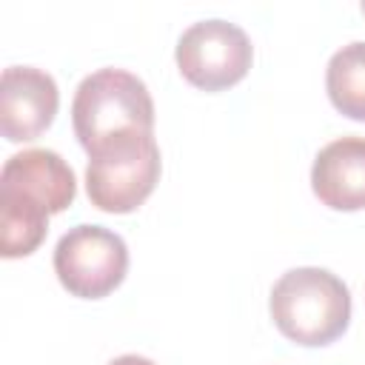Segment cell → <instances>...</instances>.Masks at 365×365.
I'll use <instances>...</instances> for the list:
<instances>
[{
  "label": "cell",
  "mask_w": 365,
  "mask_h": 365,
  "mask_svg": "<svg viewBox=\"0 0 365 365\" xmlns=\"http://www.w3.org/2000/svg\"><path fill=\"white\" fill-rule=\"evenodd\" d=\"M325 88L334 108L351 120L365 123V43H348L328 60Z\"/></svg>",
  "instance_id": "10"
},
{
  "label": "cell",
  "mask_w": 365,
  "mask_h": 365,
  "mask_svg": "<svg viewBox=\"0 0 365 365\" xmlns=\"http://www.w3.org/2000/svg\"><path fill=\"white\" fill-rule=\"evenodd\" d=\"M71 125L86 154L125 131L154 134V100L137 74L125 68H100L77 86Z\"/></svg>",
  "instance_id": "2"
},
{
  "label": "cell",
  "mask_w": 365,
  "mask_h": 365,
  "mask_svg": "<svg viewBox=\"0 0 365 365\" xmlns=\"http://www.w3.org/2000/svg\"><path fill=\"white\" fill-rule=\"evenodd\" d=\"M108 365H157V362H151V359H145V356H137V354H123V356L111 359Z\"/></svg>",
  "instance_id": "11"
},
{
  "label": "cell",
  "mask_w": 365,
  "mask_h": 365,
  "mask_svg": "<svg viewBox=\"0 0 365 365\" xmlns=\"http://www.w3.org/2000/svg\"><path fill=\"white\" fill-rule=\"evenodd\" d=\"M60 91L48 71L9 66L0 80V131L9 143L37 140L57 114Z\"/></svg>",
  "instance_id": "6"
},
{
  "label": "cell",
  "mask_w": 365,
  "mask_h": 365,
  "mask_svg": "<svg viewBox=\"0 0 365 365\" xmlns=\"http://www.w3.org/2000/svg\"><path fill=\"white\" fill-rule=\"evenodd\" d=\"M268 308L285 339L319 348L345 334L351 322V291L325 268H291L274 282Z\"/></svg>",
  "instance_id": "1"
},
{
  "label": "cell",
  "mask_w": 365,
  "mask_h": 365,
  "mask_svg": "<svg viewBox=\"0 0 365 365\" xmlns=\"http://www.w3.org/2000/svg\"><path fill=\"white\" fill-rule=\"evenodd\" d=\"M311 188L334 211L365 208V137H339L319 148L311 165Z\"/></svg>",
  "instance_id": "8"
},
{
  "label": "cell",
  "mask_w": 365,
  "mask_h": 365,
  "mask_svg": "<svg viewBox=\"0 0 365 365\" xmlns=\"http://www.w3.org/2000/svg\"><path fill=\"white\" fill-rule=\"evenodd\" d=\"M362 14H365V0H362Z\"/></svg>",
  "instance_id": "12"
},
{
  "label": "cell",
  "mask_w": 365,
  "mask_h": 365,
  "mask_svg": "<svg viewBox=\"0 0 365 365\" xmlns=\"http://www.w3.org/2000/svg\"><path fill=\"white\" fill-rule=\"evenodd\" d=\"M128 271V248L103 225H74L54 245V274L80 299L108 297Z\"/></svg>",
  "instance_id": "4"
},
{
  "label": "cell",
  "mask_w": 365,
  "mask_h": 365,
  "mask_svg": "<svg viewBox=\"0 0 365 365\" xmlns=\"http://www.w3.org/2000/svg\"><path fill=\"white\" fill-rule=\"evenodd\" d=\"M0 194L29 200L48 214H60L74 202L77 180L71 165L48 148H29L11 154L0 174Z\"/></svg>",
  "instance_id": "7"
},
{
  "label": "cell",
  "mask_w": 365,
  "mask_h": 365,
  "mask_svg": "<svg viewBox=\"0 0 365 365\" xmlns=\"http://www.w3.org/2000/svg\"><path fill=\"white\" fill-rule=\"evenodd\" d=\"M160 145L148 131H125L88 151L86 194L108 214L137 211L160 180Z\"/></svg>",
  "instance_id": "3"
},
{
  "label": "cell",
  "mask_w": 365,
  "mask_h": 365,
  "mask_svg": "<svg viewBox=\"0 0 365 365\" xmlns=\"http://www.w3.org/2000/svg\"><path fill=\"white\" fill-rule=\"evenodd\" d=\"M48 217L46 208L29 200L0 194V254L6 259L34 254L48 234Z\"/></svg>",
  "instance_id": "9"
},
{
  "label": "cell",
  "mask_w": 365,
  "mask_h": 365,
  "mask_svg": "<svg viewBox=\"0 0 365 365\" xmlns=\"http://www.w3.org/2000/svg\"><path fill=\"white\" fill-rule=\"evenodd\" d=\"M174 60L194 88L222 91L248 74L254 46L248 34L228 20H200L180 34Z\"/></svg>",
  "instance_id": "5"
}]
</instances>
